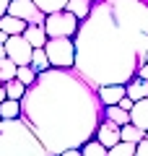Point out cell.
<instances>
[{
	"instance_id": "cb8c5ba5",
	"label": "cell",
	"mask_w": 148,
	"mask_h": 156,
	"mask_svg": "<svg viewBox=\"0 0 148 156\" xmlns=\"http://www.w3.org/2000/svg\"><path fill=\"white\" fill-rule=\"evenodd\" d=\"M37 76H39V73L34 70L31 65H18V70H16V78L21 81L23 86H31L34 81H37Z\"/></svg>"
},
{
	"instance_id": "d6986e66",
	"label": "cell",
	"mask_w": 148,
	"mask_h": 156,
	"mask_svg": "<svg viewBox=\"0 0 148 156\" xmlns=\"http://www.w3.org/2000/svg\"><path fill=\"white\" fill-rule=\"evenodd\" d=\"M37 3V8L44 13V16H49V13H57V11H65L68 0H34Z\"/></svg>"
},
{
	"instance_id": "4dcf8cb0",
	"label": "cell",
	"mask_w": 148,
	"mask_h": 156,
	"mask_svg": "<svg viewBox=\"0 0 148 156\" xmlns=\"http://www.w3.org/2000/svg\"><path fill=\"white\" fill-rule=\"evenodd\" d=\"M8 57V52H5V44H0V60H5Z\"/></svg>"
},
{
	"instance_id": "2e32d148",
	"label": "cell",
	"mask_w": 148,
	"mask_h": 156,
	"mask_svg": "<svg viewBox=\"0 0 148 156\" xmlns=\"http://www.w3.org/2000/svg\"><path fill=\"white\" fill-rule=\"evenodd\" d=\"M16 117H21V101L5 99L0 104V120H16Z\"/></svg>"
},
{
	"instance_id": "9a60e30c",
	"label": "cell",
	"mask_w": 148,
	"mask_h": 156,
	"mask_svg": "<svg viewBox=\"0 0 148 156\" xmlns=\"http://www.w3.org/2000/svg\"><path fill=\"white\" fill-rule=\"evenodd\" d=\"M91 0H68V5H65V11H70L73 16L78 18V21H83V18L91 13Z\"/></svg>"
},
{
	"instance_id": "30bf717a",
	"label": "cell",
	"mask_w": 148,
	"mask_h": 156,
	"mask_svg": "<svg viewBox=\"0 0 148 156\" xmlns=\"http://www.w3.org/2000/svg\"><path fill=\"white\" fill-rule=\"evenodd\" d=\"M130 122L138 125L140 130H148V96L146 99H138L130 109Z\"/></svg>"
},
{
	"instance_id": "8992f818",
	"label": "cell",
	"mask_w": 148,
	"mask_h": 156,
	"mask_svg": "<svg viewBox=\"0 0 148 156\" xmlns=\"http://www.w3.org/2000/svg\"><path fill=\"white\" fill-rule=\"evenodd\" d=\"M5 52L16 65H29L31 62V55H34V47L26 42L23 34H16V37H8L5 39Z\"/></svg>"
},
{
	"instance_id": "3957f363",
	"label": "cell",
	"mask_w": 148,
	"mask_h": 156,
	"mask_svg": "<svg viewBox=\"0 0 148 156\" xmlns=\"http://www.w3.org/2000/svg\"><path fill=\"white\" fill-rule=\"evenodd\" d=\"M0 156H49V151L21 117H16L0 120Z\"/></svg>"
},
{
	"instance_id": "7402d4cb",
	"label": "cell",
	"mask_w": 148,
	"mask_h": 156,
	"mask_svg": "<svg viewBox=\"0 0 148 156\" xmlns=\"http://www.w3.org/2000/svg\"><path fill=\"white\" fill-rule=\"evenodd\" d=\"M107 151H109V148H107L104 143H99L96 138H91L88 143L81 146V154L83 156H107Z\"/></svg>"
},
{
	"instance_id": "277c9868",
	"label": "cell",
	"mask_w": 148,
	"mask_h": 156,
	"mask_svg": "<svg viewBox=\"0 0 148 156\" xmlns=\"http://www.w3.org/2000/svg\"><path fill=\"white\" fill-rule=\"evenodd\" d=\"M44 52L52 68H76V42L70 37H49Z\"/></svg>"
},
{
	"instance_id": "7c38bea8",
	"label": "cell",
	"mask_w": 148,
	"mask_h": 156,
	"mask_svg": "<svg viewBox=\"0 0 148 156\" xmlns=\"http://www.w3.org/2000/svg\"><path fill=\"white\" fill-rule=\"evenodd\" d=\"M23 37H26V42L37 50V47H44L47 44V31H44V26H39V23H29L26 31H23Z\"/></svg>"
},
{
	"instance_id": "f546056e",
	"label": "cell",
	"mask_w": 148,
	"mask_h": 156,
	"mask_svg": "<svg viewBox=\"0 0 148 156\" xmlns=\"http://www.w3.org/2000/svg\"><path fill=\"white\" fill-rule=\"evenodd\" d=\"M5 99H8V96H5V83H0V104H3Z\"/></svg>"
},
{
	"instance_id": "ba28073f",
	"label": "cell",
	"mask_w": 148,
	"mask_h": 156,
	"mask_svg": "<svg viewBox=\"0 0 148 156\" xmlns=\"http://www.w3.org/2000/svg\"><path fill=\"white\" fill-rule=\"evenodd\" d=\"M120 125L117 122H112V120H101V122H99V128H96V140L99 143H104L107 148H112V146H117L122 140V135H120Z\"/></svg>"
},
{
	"instance_id": "6da1fadb",
	"label": "cell",
	"mask_w": 148,
	"mask_h": 156,
	"mask_svg": "<svg viewBox=\"0 0 148 156\" xmlns=\"http://www.w3.org/2000/svg\"><path fill=\"white\" fill-rule=\"evenodd\" d=\"M73 42L88 83H130L148 62V0H93Z\"/></svg>"
},
{
	"instance_id": "44dd1931",
	"label": "cell",
	"mask_w": 148,
	"mask_h": 156,
	"mask_svg": "<svg viewBox=\"0 0 148 156\" xmlns=\"http://www.w3.org/2000/svg\"><path fill=\"white\" fill-rule=\"evenodd\" d=\"M16 70H18V65L11 60V57L0 60V83H8V81H13V78H16Z\"/></svg>"
},
{
	"instance_id": "7a4b0ae2",
	"label": "cell",
	"mask_w": 148,
	"mask_h": 156,
	"mask_svg": "<svg viewBox=\"0 0 148 156\" xmlns=\"http://www.w3.org/2000/svg\"><path fill=\"white\" fill-rule=\"evenodd\" d=\"M21 120L34 130L49 156L81 148L96 138L104 120L99 89L76 68H47L37 76L21 99Z\"/></svg>"
},
{
	"instance_id": "4fadbf2b",
	"label": "cell",
	"mask_w": 148,
	"mask_h": 156,
	"mask_svg": "<svg viewBox=\"0 0 148 156\" xmlns=\"http://www.w3.org/2000/svg\"><path fill=\"white\" fill-rule=\"evenodd\" d=\"M125 91H127V96H130L132 101L146 99V96H148V81H143L140 76H135L130 83H125Z\"/></svg>"
},
{
	"instance_id": "ac0fdd59",
	"label": "cell",
	"mask_w": 148,
	"mask_h": 156,
	"mask_svg": "<svg viewBox=\"0 0 148 156\" xmlns=\"http://www.w3.org/2000/svg\"><path fill=\"white\" fill-rule=\"evenodd\" d=\"M107 156H138V143H127V140H120L117 146H112L107 151Z\"/></svg>"
},
{
	"instance_id": "d4e9b609",
	"label": "cell",
	"mask_w": 148,
	"mask_h": 156,
	"mask_svg": "<svg viewBox=\"0 0 148 156\" xmlns=\"http://www.w3.org/2000/svg\"><path fill=\"white\" fill-rule=\"evenodd\" d=\"M138 156H148V130H146V135H143V140L138 143Z\"/></svg>"
},
{
	"instance_id": "1f68e13d",
	"label": "cell",
	"mask_w": 148,
	"mask_h": 156,
	"mask_svg": "<svg viewBox=\"0 0 148 156\" xmlns=\"http://www.w3.org/2000/svg\"><path fill=\"white\" fill-rule=\"evenodd\" d=\"M5 39H8V34L3 31V29H0V44H5Z\"/></svg>"
},
{
	"instance_id": "52a82bcc",
	"label": "cell",
	"mask_w": 148,
	"mask_h": 156,
	"mask_svg": "<svg viewBox=\"0 0 148 156\" xmlns=\"http://www.w3.org/2000/svg\"><path fill=\"white\" fill-rule=\"evenodd\" d=\"M8 13L16 16V18H23L26 23H39V26H44V18H47V16L37 8L34 0H11Z\"/></svg>"
},
{
	"instance_id": "9c48e42d",
	"label": "cell",
	"mask_w": 148,
	"mask_h": 156,
	"mask_svg": "<svg viewBox=\"0 0 148 156\" xmlns=\"http://www.w3.org/2000/svg\"><path fill=\"white\" fill-rule=\"evenodd\" d=\"M125 86L122 83H109V86H99V99H101V104L109 107V104H120V99L125 96Z\"/></svg>"
},
{
	"instance_id": "83f0119b",
	"label": "cell",
	"mask_w": 148,
	"mask_h": 156,
	"mask_svg": "<svg viewBox=\"0 0 148 156\" xmlns=\"http://www.w3.org/2000/svg\"><path fill=\"white\" fill-rule=\"evenodd\" d=\"M60 156H83V154H81V148H68V151H62Z\"/></svg>"
},
{
	"instance_id": "603a6c76",
	"label": "cell",
	"mask_w": 148,
	"mask_h": 156,
	"mask_svg": "<svg viewBox=\"0 0 148 156\" xmlns=\"http://www.w3.org/2000/svg\"><path fill=\"white\" fill-rule=\"evenodd\" d=\"M23 94H26V86H23L18 78H13V81H8V83H5V96H8V99L21 101V99H23Z\"/></svg>"
},
{
	"instance_id": "e0dca14e",
	"label": "cell",
	"mask_w": 148,
	"mask_h": 156,
	"mask_svg": "<svg viewBox=\"0 0 148 156\" xmlns=\"http://www.w3.org/2000/svg\"><path fill=\"white\" fill-rule=\"evenodd\" d=\"M120 135H122V140H127V143H140V140H143V135H146V130H140L138 125L127 122V125H122Z\"/></svg>"
},
{
	"instance_id": "5bb4252c",
	"label": "cell",
	"mask_w": 148,
	"mask_h": 156,
	"mask_svg": "<svg viewBox=\"0 0 148 156\" xmlns=\"http://www.w3.org/2000/svg\"><path fill=\"white\" fill-rule=\"evenodd\" d=\"M104 117H107V120H112V122H117L120 128L130 122V112L122 109L120 104H109V107H104Z\"/></svg>"
},
{
	"instance_id": "4316f807",
	"label": "cell",
	"mask_w": 148,
	"mask_h": 156,
	"mask_svg": "<svg viewBox=\"0 0 148 156\" xmlns=\"http://www.w3.org/2000/svg\"><path fill=\"white\" fill-rule=\"evenodd\" d=\"M8 5H11V0H0V18L8 13Z\"/></svg>"
},
{
	"instance_id": "ffe728a7",
	"label": "cell",
	"mask_w": 148,
	"mask_h": 156,
	"mask_svg": "<svg viewBox=\"0 0 148 156\" xmlns=\"http://www.w3.org/2000/svg\"><path fill=\"white\" fill-rule=\"evenodd\" d=\"M29 65H31L37 73H42V70H47V68H52V65H49V57H47V52H44V47H37V50H34L31 62H29Z\"/></svg>"
},
{
	"instance_id": "f1b7e54d",
	"label": "cell",
	"mask_w": 148,
	"mask_h": 156,
	"mask_svg": "<svg viewBox=\"0 0 148 156\" xmlns=\"http://www.w3.org/2000/svg\"><path fill=\"white\" fill-rule=\"evenodd\" d=\"M138 76H140L143 81H148V62H146V65H140V70H138Z\"/></svg>"
},
{
	"instance_id": "5b68a950",
	"label": "cell",
	"mask_w": 148,
	"mask_h": 156,
	"mask_svg": "<svg viewBox=\"0 0 148 156\" xmlns=\"http://www.w3.org/2000/svg\"><path fill=\"white\" fill-rule=\"evenodd\" d=\"M78 26H81V21L70 11H57V13H49L44 18V31H47V37H70L73 39L76 31H78Z\"/></svg>"
},
{
	"instance_id": "484cf974",
	"label": "cell",
	"mask_w": 148,
	"mask_h": 156,
	"mask_svg": "<svg viewBox=\"0 0 148 156\" xmlns=\"http://www.w3.org/2000/svg\"><path fill=\"white\" fill-rule=\"evenodd\" d=\"M132 104H135V101H132V99H130V96H127V94H125V96H122V99H120V107H122V109H127V112L132 109Z\"/></svg>"
},
{
	"instance_id": "d6a6232c",
	"label": "cell",
	"mask_w": 148,
	"mask_h": 156,
	"mask_svg": "<svg viewBox=\"0 0 148 156\" xmlns=\"http://www.w3.org/2000/svg\"><path fill=\"white\" fill-rule=\"evenodd\" d=\"M91 3H93V0H91Z\"/></svg>"
},
{
	"instance_id": "8fae6325",
	"label": "cell",
	"mask_w": 148,
	"mask_h": 156,
	"mask_svg": "<svg viewBox=\"0 0 148 156\" xmlns=\"http://www.w3.org/2000/svg\"><path fill=\"white\" fill-rule=\"evenodd\" d=\"M26 26L29 23L23 21V18H16V16H11V13H5V16L0 18V29L8 34V37H16V34H23L26 31Z\"/></svg>"
}]
</instances>
